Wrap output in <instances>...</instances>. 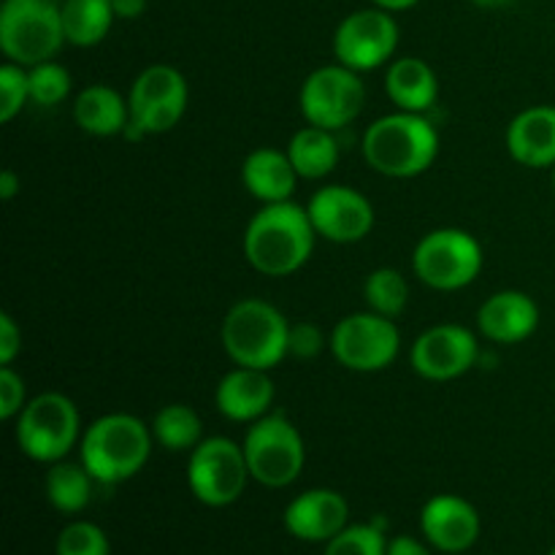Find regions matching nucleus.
Segmentation results:
<instances>
[{
    "label": "nucleus",
    "mask_w": 555,
    "mask_h": 555,
    "mask_svg": "<svg viewBox=\"0 0 555 555\" xmlns=\"http://www.w3.org/2000/svg\"><path fill=\"white\" fill-rule=\"evenodd\" d=\"M314 238L307 206L266 204L244 231V258L263 276H291L312 258Z\"/></svg>",
    "instance_id": "f257e3e1"
},
{
    "label": "nucleus",
    "mask_w": 555,
    "mask_h": 555,
    "mask_svg": "<svg viewBox=\"0 0 555 555\" xmlns=\"http://www.w3.org/2000/svg\"><path fill=\"white\" fill-rule=\"evenodd\" d=\"M361 152L363 160L383 177L412 179L437 160L439 133L426 114H385L369 125Z\"/></svg>",
    "instance_id": "f03ea898"
},
{
    "label": "nucleus",
    "mask_w": 555,
    "mask_h": 555,
    "mask_svg": "<svg viewBox=\"0 0 555 555\" xmlns=\"http://www.w3.org/2000/svg\"><path fill=\"white\" fill-rule=\"evenodd\" d=\"M152 428L128 412H112L90 423L79 442V459L101 486H119L146 466Z\"/></svg>",
    "instance_id": "7ed1b4c3"
},
{
    "label": "nucleus",
    "mask_w": 555,
    "mask_h": 555,
    "mask_svg": "<svg viewBox=\"0 0 555 555\" xmlns=\"http://www.w3.org/2000/svg\"><path fill=\"white\" fill-rule=\"evenodd\" d=\"M287 334L291 323L285 314L260 298H242L228 309L222 320L220 339L228 358L236 366L271 372L287 358Z\"/></svg>",
    "instance_id": "20e7f679"
},
{
    "label": "nucleus",
    "mask_w": 555,
    "mask_h": 555,
    "mask_svg": "<svg viewBox=\"0 0 555 555\" xmlns=\"http://www.w3.org/2000/svg\"><path fill=\"white\" fill-rule=\"evenodd\" d=\"M65 30L54 0H3L0 5V49L9 63L33 68L54 60L63 49Z\"/></svg>",
    "instance_id": "39448f33"
},
{
    "label": "nucleus",
    "mask_w": 555,
    "mask_h": 555,
    "mask_svg": "<svg viewBox=\"0 0 555 555\" xmlns=\"http://www.w3.org/2000/svg\"><path fill=\"white\" fill-rule=\"evenodd\" d=\"M242 448L249 475L266 488L293 486L307 464L301 431L282 412H269L260 421L249 423Z\"/></svg>",
    "instance_id": "423d86ee"
},
{
    "label": "nucleus",
    "mask_w": 555,
    "mask_h": 555,
    "mask_svg": "<svg viewBox=\"0 0 555 555\" xmlns=\"http://www.w3.org/2000/svg\"><path fill=\"white\" fill-rule=\"evenodd\" d=\"M79 439V410L65 393L49 390L25 404L16 417V444L38 464H57Z\"/></svg>",
    "instance_id": "0eeeda50"
},
{
    "label": "nucleus",
    "mask_w": 555,
    "mask_h": 555,
    "mask_svg": "<svg viewBox=\"0 0 555 555\" xmlns=\"http://www.w3.org/2000/svg\"><path fill=\"white\" fill-rule=\"evenodd\" d=\"M412 269L423 285L434 291H461L482 271V247L461 228H437L417 242Z\"/></svg>",
    "instance_id": "6e6552de"
},
{
    "label": "nucleus",
    "mask_w": 555,
    "mask_h": 555,
    "mask_svg": "<svg viewBox=\"0 0 555 555\" xmlns=\"http://www.w3.org/2000/svg\"><path fill=\"white\" fill-rule=\"evenodd\" d=\"M253 480L242 444L228 437L204 439L190 450L188 486L190 493L206 507H231Z\"/></svg>",
    "instance_id": "1a4fd4ad"
},
{
    "label": "nucleus",
    "mask_w": 555,
    "mask_h": 555,
    "mask_svg": "<svg viewBox=\"0 0 555 555\" xmlns=\"http://www.w3.org/2000/svg\"><path fill=\"white\" fill-rule=\"evenodd\" d=\"M331 356L350 372H383L401 350V334L390 318L377 312H356L341 318L328 336Z\"/></svg>",
    "instance_id": "9d476101"
},
{
    "label": "nucleus",
    "mask_w": 555,
    "mask_h": 555,
    "mask_svg": "<svg viewBox=\"0 0 555 555\" xmlns=\"http://www.w3.org/2000/svg\"><path fill=\"white\" fill-rule=\"evenodd\" d=\"M301 114L309 125H318L325 130H341L358 119L366 103V85L361 81L358 70L347 65L334 63L312 70L304 79Z\"/></svg>",
    "instance_id": "9b49d317"
},
{
    "label": "nucleus",
    "mask_w": 555,
    "mask_h": 555,
    "mask_svg": "<svg viewBox=\"0 0 555 555\" xmlns=\"http://www.w3.org/2000/svg\"><path fill=\"white\" fill-rule=\"evenodd\" d=\"M399 47V25L385 9H361L347 14L334 33L336 63L358 70H374L388 63Z\"/></svg>",
    "instance_id": "f8f14e48"
},
{
    "label": "nucleus",
    "mask_w": 555,
    "mask_h": 555,
    "mask_svg": "<svg viewBox=\"0 0 555 555\" xmlns=\"http://www.w3.org/2000/svg\"><path fill=\"white\" fill-rule=\"evenodd\" d=\"M130 119L146 135L177 128L188 108V81L173 65L157 63L141 70L130 87Z\"/></svg>",
    "instance_id": "ddd939ff"
},
{
    "label": "nucleus",
    "mask_w": 555,
    "mask_h": 555,
    "mask_svg": "<svg viewBox=\"0 0 555 555\" xmlns=\"http://www.w3.org/2000/svg\"><path fill=\"white\" fill-rule=\"evenodd\" d=\"M309 220L318 236L334 244H356L374 228V206L361 190L347 184H325L309 198Z\"/></svg>",
    "instance_id": "4468645a"
},
{
    "label": "nucleus",
    "mask_w": 555,
    "mask_h": 555,
    "mask_svg": "<svg viewBox=\"0 0 555 555\" xmlns=\"http://www.w3.org/2000/svg\"><path fill=\"white\" fill-rule=\"evenodd\" d=\"M477 358H480L477 336L464 325L442 323L417 336L410 361L423 379L450 383V379L469 372Z\"/></svg>",
    "instance_id": "2eb2a0df"
},
{
    "label": "nucleus",
    "mask_w": 555,
    "mask_h": 555,
    "mask_svg": "<svg viewBox=\"0 0 555 555\" xmlns=\"http://www.w3.org/2000/svg\"><path fill=\"white\" fill-rule=\"evenodd\" d=\"M423 537L439 553H466L480 540V515L466 499L439 493L421 513Z\"/></svg>",
    "instance_id": "dca6fc26"
},
{
    "label": "nucleus",
    "mask_w": 555,
    "mask_h": 555,
    "mask_svg": "<svg viewBox=\"0 0 555 555\" xmlns=\"http://www.w3.org/2000/svg\"><path fill=\"white\" fill-rule=\"evenodd\" d=\"M285 529L301 542H331L350 520V504L339 491L312 488L285 507Z\"/></svg>",
    "instance_id": "f3484780"
},
{
    "label": "nucleus",
    "mask_w": 555,
    "mask_h": 555,
    "mask_svg": "<svg viewBox=\"0 0 555 555\" xmlns=\"http://www.w3.org/2000/svg\"><path fill=\"white\" fill-rule=\"evenodd\" d=\"M540 325V307L531 296L520 291H502L486 298L477 312V328L486 339L496 345H518L526 341Z\"/></svg>",
    "instance_id": "a211bd4d"
},
{
    "label": "nucleus",
    "mask_w": 555,
    "mask_h": 555,
    "mask_svg": "<svg viewBox=\"0 0 555 555\" xmlns=\"http://www.w3.org/2000/svg\"><path fill=\"white\" fill-rule=\"evenodd\" d=\"M215 404L233 423H255L274 404V383L263 369L236 366L217 383Z\"/></svg>",
    "instance_id": "6ab92c4d"
},
{
    "label": "nucleus",
    "mask_w": 555,
    "mask_h": 555,
    "mask_svg": "<svg viewBox=\"0 0 555 555\" xmlns=\"http://www.w3.org/2000/svg\"><path fill=\"white\" fill-rule=\"evenodd\" d=\"M507 150L526 168L555 166V106H531L513 117Z\"/></svg>",
    "instance_id": "aec40b11"
},
{
    "label": "nucleus",
    "mask_w": 555,
    "mask_h": 555,
    "mask_svg": "<svg viewBox=\"0 0 555 555\" xmlns=\"http://www.w3.org/2000/svg\"><path fill=\"white\" fill-rule=\"evenodd\" d=\"M298 179L301 177L293 168L287 152L274 150V146H258L242 163L244 188L263 206L291 201Z\"/></svg>",
    "instance_id": "412c9836"
},
{
    "label": "nucleus",
    "mask_w": 555,
    "mask_h": 555,
    "mask_svg": "<svg viewBox=\"0 0 555 555\" xmlns=\"http://www.w3.org/2000/svg\"><path fill=\"white\" fill-rule=\"evenodd\" d=\"M385 92L399 112L426 114L437 103L439 79L421 57H401L385 74Z\"/></svg>",
    "instance_id": "4be33fe9"
},
{
    "label": "nucleus",
    "mask_w": 555,
    "mask_h": 555,
    "mask_svg": "<svg viewBox=\"0 0 555 555\" xmlns=\"http://www.w3.org/2000/svg\"><path fill=\"white\" fill-rule=\"evenodd\" d=\"M74 122L90 135L125 133L130 122V106L117 90L106 85H90L76 95Z\"/></svg>",
    "instance_id": "5701e85b"
},
{
    "label": "nucleus",
    "mask_w": 555,
    "mask_h": 555,
    "mask_svg": "<svg viewBox=\"0 0 555 555\" xmlns=\"http://www.w3.org/2000/svg\"><path fill=\"white\" fill-rule=\"evenodd\" d=\"M287 157L301 179H323L339 163V141L334 130L307 125L287 141Z\"/></svg>",
    "instance_id": "b1692460"
},
{
    "label": "nucleus",
    "mask_w": 555,
    "mask_h": 555,
    "mask_svg": "<svg viewBox=\"0 0 555 555\" xmlns=\"http://www.w3.org/2000/svg\"><path fill=\"white\" fill-rule=\"evenodd\" d=\"M60 14H63L65 41L79 49L98 47L117 20L112 0H63Z\"/></svg>",
    "instance_id": "393cba45"
},
{
    "label": "nucleus",
    "mask_w": 555,
    "mask_h": 555,
    "mask_svg": "<svg viewBox=\"0 0 555 555\" xmlns=\"http://www.w3.org/2000/svg\"><path fill=\"white\" fill-rule=\"evenodd\" d=\"M92 475L87 472V466L70 464V461H57V464H49L47 472V499L57 513L63 515H76L90 504L92 496Z\"/></svg>",
    "instance_id": "a878e982"
},
{
    "label": "nucleus",
    "mask_w": 555,
    "mask_h": 555,
    "mask_svg": "<svg viewBox=\"0 0 555 555\" xmlns=\"http://www.w3.org/2000/svg\"><path fill=\"white\" fill-rule=\"evenodd\" d=\"M152 437L163 450L182 453L204 442V423L198 412L188 404H166L152 417Z\"/></svg>",
    "instance_id": "bb28decb"
},
{
    "label": "nucleus",
    "mask_w": 555,
    "mask_h": 555,
    "mask_svg": "<svg viewBox=\"0 0 555 555\" xmlns=\"http://www.w3.org/2000/svg\"><path fill=\"white\" fill-rule=\"evenodd\" d=\"M363 298L372 312L396 320L410 304V282L396 269H374L363 285Z\"/></svg>",
    "instance_id": "cd10ccee"
},
{
    "label": "nucleus",
    "mask_w": 555,
    "mask_h": 555,
    "mask_svg": "<svg viewBox=\"0 0 555 555\" xmlns=\"http://www.w3.org/2000/svg\"><path fill=\"white\" fill-rule=\"evenodd\" d=\"M388 540L383 526L377 524H352L341 529L331 542H325L323 555H385Z\"/></svg>",
    "instance_id": "c85d7f7f"
},
{
    "label": "nucleus",
    "mask_w": 555,
    "mask_h": 555,
    "mask_svg": "<svg viewBox=\"0 0 555 555\" xmlns=\"http://www.w3.org/2000/svg\"><path fill=\"white\" fill-rule=\"evenodd\" d=\"M27 85H30V101L38 106H57L70 92V74L65 65L47 60L27 68Z\"/></svg>",
    "instance_id": "c756f323"
},
{
    "label": "nucleus",
    "mask_w": 555,
    "mask_h": 555,
    "mask_svg": "<svg viewBox=\"0 0 555 555\" xmlns=\"http://www.w3.org/2000/svg\"><path fill=\"white\" fill-rule=\"evenodd\" d=\"M112 545L101 526L90 524V520H76L68 524L57 534L54 542V555H108Z\"/></svg>",
    "instance_id": "7c9ffc66"
},
{
    "label": "nucleus",
    "mask_w": 555,
    "mask_h": 555,
    "mask_svg": "<svg viewBox=\"0 0 555 555\" xmlns=\"http://www.w3.org/2000/svg\"><path fill=\"white\" fill-rule=\"evenodd\" d=\"M27 101H30L27 68L16 63H5L0 68V122H11Z\"/></svg>",
    "instance_id": "2f4dec72"
},
{
    "label": "nucleus",
    "mask_w": 555,
    "mask_h": 555,
    "mask_svg": "<svg viewBox=\"0 0 555 555\" xmlns=\"http://www.w3.org/2000/svg\"><path fill=\"white\" fill-rule=\"evenodd\" d=\"M325 336L320 325L309 323H291V334H287V358H298V361H314L323 352Z\"/></svg>",
    "instance_id": "473e14b6"
},
{
    "label": "nucleus",
    "mask_w": 555,
    "mask_h": 555,
    "mask_svg": "<svg viewBox=\"0 0 555 555\" xmlns=\"http://www.w3.org/2000/svg\"><path fill=\"white\" fill-rule=\"evenodd\" d=\"M25 379L11 366H0V421H14L25 410Z\"/></svg>",
    "instance_id": "72a5a7b5"
},
{
    "label": "nucleus",
    "mask_w": 555,
    "mask_h": 555,
    "mask_svg": "<svg viewBox=\"0 0 555 555\" xmlns=\"http://www.w3.org/2000/svg\"><path fill=\"white\" fill-rule=\"evenodd\" d=\"M22 352V331L11 314H0V366H11Z\"/></svg>",
    "instance_id": "f704fd0d"
},
{
    "label": "nucleus",
    "mask_w": 555,
    "mask_h": 555,
    "mask_svg": "<svg viewBox=\"0 0 555 555\" xmlns=\"http://www.w3.org/2000/svg\"><path fill=\"white\" fill-rule=\"evenodd\" d=\"M385 555H431V551H428L423 542H417L415 537H393V540L388 542V553Z\"/></svg>",
    "instance_id": "c9c22d12"
},
{
    "label": "nucleus",
    "mask_w": 555,
    "mask_h": 555,
    "mask_svg": "<svg viewBox=\"0 0 555 555\" xmlns=\"http://www.w3.org/2000/svg\"><path fill=\"white\" fill-rule=\"evenodd\" d=\"M150 0H112V9L117 14V20H139L146 11Z\"/></svg>",
    "instance_id": "e433bc0d"
},
{
    "label": "nucleus",
    "mask_w": 555,
    "mask_h": 555,
    "mask_svg": "<svg viewBox=\"0 0 555 555\" xmlns=\"http://www.w3.org/2000/svg\"><path fill=\"white\" fill-rule=\"evenodd\" d=\"M20 190H22V182H20V177H16V171L5 168V171L0 173V198L11 201L16 193H20Z\"/></svg>",
    "instance_id": "4c0bfd02"
},
{
    "label": "nucleus",
    "mask_w": 555,
    "mask_h": 555,
    "mask_svg": "<svg viewBox=\"0 0 555 555\" xmlns=\"http://www.w3.org/2000/svg\"><path fill=\"white\" fill-rule=\"evenodd\" d=\"M417 3H421V0H372V5L390 11V14H396V11H406Z\"/></svg>",
    "instance_id": "58836bf2"
},
{
    "label": "nucleus",
    "mask_w": 555,
    "mask_h": 555,
    "mask_svg": "<svg viewBox=\"0 0 555 555\" xmlns=\"http://www.w3.org/2000/svg\"><path fill=\"white\" fill-rule=\"evenodd\" d=\"M475 5H480V9H502V5L513 3V0H472Z\"/></svg>",
    "instance_id": "ea45409f"
},
{
    "label": "nucleus",
    "mask_w": 555,
    "mask_h": 555,
    "mask_svg": "<svg viewBox=\"0 0 555 555\" xmlns=\"http://www.w3.org/2000/svg\"><path fill=\"white\" fill-rule=\"evenodd\" d=\"M553 190H555V166H553Z\"/></svg>",
    "instance_id": "a19ab883"
},
{
    "label": "nucleus",
    "mask_w": 555,
    "mask_h": 555,
    "mask_svg": "<svg viewBox=\"0 0 555 555\" xmlns=\"http://www.w3.org/2000/svg\"><path fill=\"white\" fill-rule=\"evenodd\" d=\"M547 555H555V547H553V551H551V553H547Z\"/></svg>",
    "instance_id": "79ce46f5"
},
{
    "label": "nucleus",
    "mask_w": 555,
    "mask_h": 555,
    "mask_svg": "<svg viewBox=\"0 0 555 555\" xmlns=\"http://www.w3.org/2000/svg\"><path fill=\"white\" fill-rule=\"evenodd\" d=\"M54 3H63V0H54Z\"/></svg>",
    "instance_id": "37998d69"
}]
</instances>
